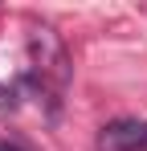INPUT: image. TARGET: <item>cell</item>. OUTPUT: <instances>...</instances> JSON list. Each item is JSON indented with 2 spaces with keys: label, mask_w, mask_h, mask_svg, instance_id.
<instances>
[{
  "label": "cell",
  "mask_w": 147,
  "mask_h": 151,
  "mask_svg": "<svg viewBox=\"0 0 147 151\" xmlns=\"http://www.w3.org/2000/svg\"><path fill=\"white\" fill-rule=\"evenodd\" d=\"M98 151H147V123L119 119V123L102 127V135H98Z\"/></svg>",
  "instance_id": "1"
},
{
  "label": "cell",
  "mask_w": 147,
  "mask_h": 151,
  "mask_svg": "<svg viewBox=\"0 0 147 151\" xmlns=\"http://www.w3.org/2000/svg\"><path fill=\"white\" fill-rule=\"evenodd\" d=\"M12 110H17V94H12L8 86H0V119H4V114H12Z\"/></svg>",
  "instance_id": "2"
},
{
  "label": "cell",
  "mask_w": 147,
  "mask_h": 151,
  "mask_svg": "<svg viewBox=\"0 0 147 151\" xmlns=\"http://www.w3.org/2000/svg\"><path fill=\"white\" fill-rule=\"evenodd\" d=\"M0 151H24L21 143H12V139H0Z\"/></svg>",
  "instance_id": "3"
}]
</instances>
